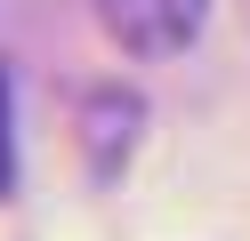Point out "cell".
Segmentation results:
<instances>
[{
	"mask_svg": "<svg viewBox=\"0 0 250 241\" xmlns=\"http://www.w3.org/2000/svg\"><path fill=\"white\" fill-rule=\"evenodd\" d=\"M17 185V137H8V73H0V193Z\"/></svg>",
	"mask_w": 250,
	"mask_h": 241,
	"instance_id": "cell-2",
	"label": "cell"
},
{
	"mask_svg": "<svg viewBox=\"0 0 250 241\" xmlns=\"http://www.w3.org/2000/svg\"><path fill=\"white\" fill-rule=\"evenodd\" d=\"M202 8H210V0H97L105 32H113L121 48H137V56L186 48V40L202 32Z\"/></svg>",
	"mask_w": 250,
	"mask_h": 241,
	"instance_id": "cell-1",
	"label": "cell"
}]
</instances>
